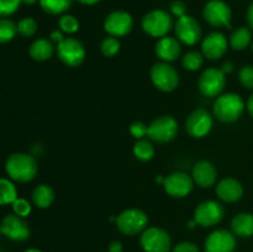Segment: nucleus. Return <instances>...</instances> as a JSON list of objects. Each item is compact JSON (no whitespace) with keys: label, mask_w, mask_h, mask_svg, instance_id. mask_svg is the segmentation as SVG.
I'll return each mask as SVG.
<instances>
[{"label":"nucleus","mask_w":253,"mask_h":252,"mask_svg":"<svg viewBox=\"0 0 253 252\" xmlns=\"http://www.w3.org/2000/svg\"><path fill=\"white\" fill-rule=\"evenodd\" d=\"M37 166L34 156L29 153H11L5 162V170L12 180L19 183H29L36 177Z\"/></svg>","instance_id":"1"},{"label":"nucleus","mask_w":253,"mask_h":252,"mask_svg":"<svg viewBox=\"0 0 253 252\" xmlns=\"http://www.w3.org/2000/svg\"><path fill=\"white\" fill-rule=\"evenodd\" d=\"M245 110L244 99L236 93H226L217 96L214 103V116L219 121L231 124L242 115Z\"/></svg>","instance_id":"2"},{"label":"nucleus","mask_w":253,"mask_h":252,"mask_svg":"<svg viewBox=\"0 0 253 252\" xmlns=\"http://www.w3.org/2000/svg\"><path fill=\"white\" fill-rule=\"evenodd\" d=\"M116 226L127 236H133L146 230L148 224V216L141 209H126L116 216Z\"/></svg>","instance_id":"3"},{"label":"nucleus","mask_w":253,"mask_h":252,"mask_svg":"<svg viewBox=\"0 0 253 252\" xmlns=\"http://www.w3.org/2000/svg\"><path fill=\"white\" fill-rule=\"evenodd\" d=\"M151 81L161 91H173L179 84V74L167 62H158L151 67Z\"/></svg>","instance_id":"4"},{"label":"nucleus","mask_w":253,"mask_h":252,"mask_svg":"<svg viewBox=\"0 0 253 252\" xmlns=\"http://www.w3.org/2000/svg\"><path fill=\"white\" fill-rule=\"evenodd\" d=\"M173 26V19L165 10H152L142 19L143 31L151 37H165Z\"/></svg>","instance_id":"5"},{"label":"nucleus","mask_w":253,"mask_h":252,"mask_svg":"<svg viewBox=\"0 0 253 252\" xmlns=\"http://www.w3.org/2000/svg\"><path fill=\"white\" fill-rule=\"evenodd\" d=\"M85 48L79 40L67 37L57 44V56L67 67H79L85 59Z\"/></svg>","instance_id":"6"},{"label":"nucleus","mask_w":253,"mask_h":252,"mask_svg":"<svg viewBox=\"0 0 253 252\" xmlns=\"http://www.w3.org/2000/svg\"><path fill=\"white\" fill-rule=\"evenodd\" d=\"M177 133L178 123L170 115H162L155 119L147 128L148 138L158 143L169 142L177 136Z\"/></svg>","instance_id":"7"},{"label":"nucleus","mask_w":253,"mask_h":252,"mask_svg":"<svg viewBox=\"0 0 253 252\" xmlns=\"http://www.w3.org/2000/svg\"><path fill=\"white\" fill-rule=\"evenodd\" d=\"M226 85L225 73L219 68H208L200 74L198 86L200 93L208 98L219 96Z\"/></svg>","instance_id":"8"},{"label":"nucleus","mask_w":253,"mask_h":252,"mask_svg":"<svg viewBox=\"0 0 253 252\" xmlns=\"http://www.w3.org/2000/svg\"><path fill=\"white\" fill-rule=\"evenodd\" d=\"M140 244L146 252H168L172 240L166 230L161 227H148L143 230Z\"/></svg>","instance_id":"9"},{"label":"nucleus","mask_w":253,"mask_h":252,"mask_svg":"<svg viewBox=\"0 0 253 252\" xmlns=\"http://www.w3.org/2000/svg\"><path fill=\"white\" fill-rule=\"evenodd\" d=\"M231 9L221 0H211L203 10L205 21L214 27H231Z\"/></svg>","instance_id":"10"},{"label":"nucleus","mask_w":253,"mask_h":252,"mask_svg":"<svg viewBox=\"0 0 253 252\" xmlns=\"http://www.w3.org/2000/svg\"><path fill=\"white\" fill-rule=\"evenodd\" d=\"M224 207L215 200H205L194 210V220L203 227H211L224 217Z\"/></svg>","instance_id":"11"},{"label":"nucleus","mask_w":253,"mask_h":252,"mask_svg":"<svg viewBox=\"0 0 253 252\" xmlns=\"http://www.w3.org/2000/svg\"><path fill=\"white\" fill-rule=\"evenodd\" d=\"M212 116L205 109H197L193 111L185 121V130L194 138H203L211 131Z\"/></svg>","instance_id":"12"},{"label":"nucleus","mask_w":253,"mask_h":252,"mask_svg":"<svg viewBox=\"0 0 253 252\" xmlns=\"http://www.w3.org/2000/svg\"><path fill=\"white\" fill-rule=\"evenodd\" d=\"M166 193L173 198H185L192 193L194 180L184 172H174L165 178L163 182Z\"/></svg>","instance_id":"13"},{"label":"nucleus","mask_w":253,"mask_h":252,"mask_svg":"<svg viewBox=\"0 0 253 252\" xmlns=\"http://www.w3.org/2000/svg\"><path fill=\"white\" fill-rule=\"evenodd\" d=\"M175 35L178 40L188 46H194L202 39V27L194 17L184 15L178 17L175 24Z\"/></svg>","instance_id":"14"},{"label":"nucleus","mask_w":253,"mask_h":252,"mask_svg":"<svg viewBox=\"0 0 253 252\" xmlns=\"http://www.w3.org/2000/svg\"><path fill=\"white\" fill-rule=\"evenodd\" d=\"M0 231L7 239L12 241H25L30 236L29 224L24 220V217L16 214L6 215L1 220Z\"/></svg>","instance_id":"15"},{"label":"nucleus","mask_w":253,"mask_h":252,"mask_svg":"<svg viewBox=\"0 0 253 252\" xmlns=\"http://www.w3.org/2000/svg\"><path fill=\"white\" fill-rule=\"evenodd\" d=\"M133 27V20L128 12L113 11L104 21V30L113 37H124L130 34Z\"/></svg>","instance_id":"16"},{"label":"nucleus","mask_w":253,"mask_h":252,"mask_svg":"<svg viewBox=\"0 0 253 252\" xmlns=\"http://www.w3.org/2000/svg\"><path fill=\"white\" fill-rule=\"evenodd\" d=\"M227 46H229V42L224 34L217 31L210 32L202 42V53L208 59L216 61L226 53Z\"/></svg>","instance_id":"17"},{"label":"nucleus","mask_w":253,"mask_h":252,"mask_svg":"<svg viewBox=\"0 0 253 252\" xmlns=\"http://www.w3.org/2000/svg\"><path fill=\"white\" fill-rule=\"evenodd\" d=\"M236 249V240L234 234L227 230L212 231L205 240V252H234Z\"/></svg>","instance_id":"18"},{"label":"nucleus","mask_w":253,"mask_h":252,"mask_svg":"<svg viewBox=\"0 0 253 252\" xmlns=\"http://www.w3.org/2000/svg\"><path fill=\"white\" fill-rule=\"evenodd\" d=\"M192 178L200 188H210L216 183L217 170L209 161H199L193 167Z\"/></svg>","instance_id":"19"},{"label":"nucleus","mask_w":253,"mask_h":252,"mask_svg":"<svg viewBox=\"0 0 253 252\" xmlns=\"http://www.w3.org/2000/svg\"><path fill=\"white\" fill-rule=\"evenodd\" d=\"M155 52L161 61L169 63V62L175 61L180 56L182 47H180L179 41L177 39L165 36L161 37L157 41L155 46Z\"/></svg>","instance_id":"20"},{"label":"nucleus","mask_w":253,"mask_h":252,"mask_svg":"<svg viewBox=\"0 0 253 252\" xmlns=\"http://www.w3.org/2000/svg\"><path fill=\"white\" fill-rule=\"evenodd\" d=\"M216 194L222 202L235 203L242 198L244 188L241 183L235 178H224L216 185Z\"/></svg>","instance_id":"21"},{"label":"nucleus","mask_w":253,"mask_h":252,"mask_svg":"<svg viewBox=\"0 0 253 252\" xmlns=\"http://www.w3.org/2000/svg\"><path fill=\"white\" fill-rule=\"evenodd\" d=\"M231 229L240 237H250L253 235V215L251 212H240L232 219Z\"/></svg>","instance_id":"22"},{"label":"nucleus","mask_w":253,"mask_h":252,"mask_svg":"<svg viewBox=\"0 0 253 252\" xmlns=\"http://www.w3.org/2000/svg\"><path fill=\"white\" fill-rule=\"evenodd\" d=\"M54 47L51 41L46 39H39L32 42L29 48L30 57L37 62H44L53 56Z\"/></svg>","instance_id":"23"},{"label":"nucleus","mask_w":253,"mask_h":252,"mask_svg":"<svg viewBox=\"0 0 253 252\" xmlns=\"http://www.w3.org/2000/svg\"><path fill=\"white\" fill-rule=\"evenodd\" d=\"M32 203L40 209H47L54 200V190L48 184H39L31 195Z\"/></svg>","instance_id":"24"},{"label":"nucleus","mask_w":253,"mask_h":252,"mask_svg":"<svg viewBox=\"0 0 253 252\" xmlns=\"http://www.w3.org/2000/svg\"><path fill=\"white\" fill-rule=\"evenodd\" d=\"M252 39L251 31L247 27H239L230 36V44L236 51H242L250 44Z\"/></svg>","instance_id":"25"},{"label":"nucleus","mask_w":253,"mask_h":252,"mask_svg":"<svg viewBox=\"0 0 253 252\" xmlns=\"http://www.w3.org/2000/svg\"><path fill=\"white\" fill-rule=\"evenodd\" d=\"M17 199V190L14 183L5 178H0V205L12 204Z\"/></svg>","instance_id":"26"},{"label":"nucleus","mask_w":253,"mask_h":252,"mask_svg":"<svg viewBox=\"0 0 253 252\" xmlns=\"http://www.w3.org/2000/svg\"><path fill=\"white\" fill-rule=\"evenodd\" d=\"M133 155L137 160L147 162V161L152 160L153 156H155V147H153L151 141L141 138L133 145Z\"/></svg>","instance_id":"27"},{"label":"nucleus","mask_w":253,"mask_h":252,"mask_svg":"<svg viewBox=\"0 0 253 252\" xmlns=\"http://www.w3.org/2000/svg\"><path fill=\"white\" fill-rule=\"evenodd\" d=\"M73 4V0H40L42 10L48 14L58 15L66 12Z\"/></svg>","instance_id":"28"},{"label":"nucleus","mask_w":253,"mask_h":252,"mask_svg":"<svg viewBox=\"0 0 253 252\" xmlns=\"http://www.w3.org/2000/svg\"><path fill=\"white\" fill-rule=\"evenodd\" d=\"M17 34V24L12 20L0 19V43H7L15 39Z\"/></svg>","instance_id":"29"},{"label":"nucleus","mask_w":253,"mask_h":252,"mask_svg":"<svg viewBox=\"0 0 253 252\" xmlns=\"http://www.w3.org/2000/svg\"><path fill=\"white\" fill-rule=\"evenodd\" d=\"M203 63H204V56L198 51L187 52L182 58L183 67L190 72L198 71V69L202 68Z\"/></svg>","instance_id":"30"},{"label":"nucleus","mask_w":253,"mask_h":252,"mask_svg":"<svg viewBox=\"0 0 253 252\" xmlns=\"http://www.w3.org/2000/svg\"><path fill=\"white\" fill-rule=\"evenodd\" d=\"M120 41H119L116 37L109 36L106 39L103 40L100 44V51L103 53V56L108 57V58H111V57L116 56L120 51Z\"/></svg>","instance_id":"31"},{"label":"nucleus","mask_w":253,"mask_h":252,"mask_svg":"<svg viewBox=\"0 0 253 252\" xmlns=\"http://www.w3.org/2000/svg\"><path fill=\"white\" fill-rule=\"evenodd\" d=\"M37 22L32 17H24L17 22V32L24 37H31L36 34Z\"/></svg>","instance_id":"32"},{"label":"nucleus","mask_w":253,"mask_h":252,"mask_svg":"<svg viewBox=\"0 0 253 252\" xmlns=\"http://www.w3.org/2000/svg\"><path fill=\"white\" fill-rule=\"evenodd\" d=\"M59 29L61 31L66 32V34H76L79 30V21L72 15H63L61 16L58 21Z\"/></svg>","instance_id":"33"},{"label":"nucleus","mask_w":253,"mask_h":252,"mask_svg":"<svg viewBox=\"0 0 253 252\" xmlns=\"http://www.w3.org/2000/svg\"><path fill=\"white\" fill-rule=\"evenodd\" d=\"M21 0H0V17H6L19 9Z\"/></svg>","instance_id":"34"},{"label":"nucleus","mask_w":253,"mask_h":252,"mask_svg":"<svg viewBox=\"0 0 253 252\" xmlns=\"http://www.w3.org/2000/svg\"><path fill=\"white\" fill-rule=\"evenodd\" d=\"M12 210H14V214L19 215L21 217L29 216V214L31 212V205L27 202L26 199H22V198H17L14 203H12Z\"/></svg>","instance_id":"35"},{"label":"nucleus","mask_w":253,"mask_h":252,"mask_svg":"<svg viewBox=\"0 0 253 252\" xmlns=\"http://www.w3.org/2000/svg\"><path fill=\"white\" fill-rule=\"evenodd\" d=\"M239 79L247 89H253V67L244 66L239 72Z\"/></svg>","instance_id":"36"},{"label":"nucleus","mask_w":253,"mask_h":252,"mask_svg":"<svg viewBox=\"0 0 253 252\" xmlns=\"http://www.w3.org/2000/svg\"><path fill=\"white\" fill-rule=\"evenodd\" d=\"M147 128L148 126L145 123H142V121H135V123L131 124L128 130H130V133L133 137L137 138V140H141V138H143L147 135Z\"/></svg>","instance_id":"37"},{"label":"nucleus","mask_w":253,"mask_h":252,"mask_svg":"<svg viewBox=\"0 0 253 252\" xmlns=\"http://www.w3.org/2000/svg\"><path fill=\"white\" fill-rule=\"evenodd\" d=\"M173 252H200L199 249L195 244L193 242H179L175 245Z\"/></svg>","instance_id":"38"},{"label":"nucleus","mask_w":253,"mask_h":252,"mask_svg":"<svg viewBox=\"0 0 253 252\" xmlns=\"http://www.w3.org/2000/svg\"><path fill=\"white\" fill-rule=\"evenodd\" d=\"M170 11L173 12V15L178 17L184 16L185 11H187V6L184 5V2L182 1H174L172 5H170Z\"/></svg>","instance_id":"39"},{"label":"nucleus","mask_w":253,"mask_h":252,"mask_svg":"<svg viewBox=\"0 0 253 252\" xmlns=\"http://www.w3.org/2000/svg\"><path fill=\"white\" fill-rule=\"evenodd\" d=\"M51 40L53 42H57V44H58L59 42H62L64 40L63 31H58V30H54V31H52L51 32Z\"/></svg>","instance_id":"40"},{"label":"nucleus","mask_w":253,"mask_h":252,"mask_svg":"<svg viewBox=\"0 0 253 252\" xmlns=\"http://www.w3.org/2000/svg\"><path fill=\"white\" fill-rule=\"evenodd\" d=\"M108 252H123V245L120 241H113L109 245Z\"/></svg>","instance_id":"41"},{"label":"nucleus","mask_w":253,"mask_h":252,"mask_svg":"<svg viewBox=\"0 0 253 252\" xmlns=\"http://www.w3.org/2000/svg\"><path fill=\"white\" fill-rule=\"evenodd\" d=\"M221 71L224 72L225 74H229L231 73V72H234V64L231 63V62H225L224 64H222V68Z\"/></svg>","instance_id":"42"},{"label":"nucleus","mask_w":253,"mask_h":252,"mask_svg":"<svg viewBox=\"0 0 253 252\" xmlns=\"http://www.w3.org/2000/svg\"><path fill=\"white\" fill-rule=\"evenodd\" d=\"M247 21H249V25L253 30V2L250 5L249 10H247Z\"/></svg>","instance_id":"43"},{"label":"nucleus","mask_w":253,"mask_h":252,"mask_svg":"<svg viewBox=\"0 0 253 252\" xmlns=\"http://www.w3.org/2000/svg\"><path fill=\"white\" fill-rule=\"evenodd\" d=\"M247 110H249V113L251 114V116L253 118V94L250 96L249 100H247Z\"/></svg>","instance_id":"44"},{"label":"nucleus","mask_w":253,"mask_h":252,"mask_svg":"<svg viewBox=\"0 0 253 252\" xmlns=\"http://www.w3.org/2000/svg\"><path fill=\"white\" fill-rule=\"evenodd\" d=\"M79 2H82V4H85V5H94L96 4V2H99L100 0H78Z\"/></svg>","instance_id":"45"},{"label":"nucleus","mask_w":253,"mask_h":252,"mask_svg":"<svg viewBox=\"0 0 253 252\" xmlns=\"http://www.w3.org/2000/svg\"><path fill=\"white\" fill-rule=\"evenodd\" d=\"M21 1L26 5H34L37 0H21Z\"/></svg>","instance_id":"46"},{"label":"nucleus","mask_w":253,"mask_h":252,"mask_svg":"<svg viewBox=\"0 0 253 252\" xmlns=\"http://www.w3.org/2000/svg\"><path fill=\"white\" fill-rule=\"evenodd\" d=\"M25 252H42V251H40V250H37V249H29V250H26Z\"/></svg>","instance_id":"47"},{"label":"nucleus","mask_w":253,"mask_h":252,"mask_svg":"<svg viewBox=\"0 0 253 252\" xmlns=\"http://www.w3.org/2000/svg\"><path fill=\"white\" fill-rule=\"evenodd\" d=\"M0 235H1V231H0Z\"/></svg>","instance_id":"48"},{"label":"nucleus","mask_w":253,"mask_h":252,"mask_svg":"<svg viewBox=\"0 0 253 252\" xmlns=\"http://www.w3.org/2000/svg\"><path fill=\"white\" fill-rule=\"evenodd\" d=\"M252 47H253V44H252Z\"/></svg>","instance_id":"49"}]
</instances>
